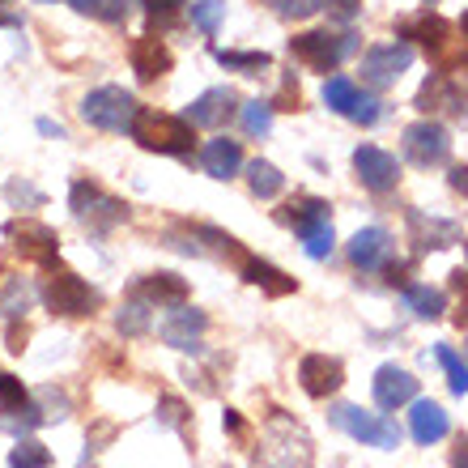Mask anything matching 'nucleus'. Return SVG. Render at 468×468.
Listing matches in <instances>:
<instances>
[{"mask_svg":"<svg viewBox=\"0 0 468 468\" xmlns=\"http://www.w3.org/2000/svg\"><path fill=\"white\" fill-rule=\"evenodd\" d=\"M26 405H30V392L22 388V379L0 370V418H13V413H22Z\"/></svg>","mask_w":468,"mask_h":468,"instance_id":"38","label":"nucleus"},{"mask_svg":"<svg viewBox=\"0 0 468 468\" xmlns=\"http://www.w3.org/2000/svg\"><path fill=\"white\" fill-rule=\"evenodd\" d=\"M460 69H468V51H464V56H460Z\"/></svg>","mask_w":468,"mask_h":468,"instance_id":"54","label":"nucleus"},{"mask_svg":"<svg viewBox=\"0 0 468 468\" xmlns=\"http://www.w3.org/2000/svg\"><path fill=\"white\" fill-rule=\"evenodd\" d=\"M452 290H456V294H460L456 324H460V328H464V324H468V272H464V269H456V272H452Z\"/></svg>","mask_w":468,"mask_h":468,"instance_id":"44","label":"nucleus"},{"mask_svg":"<svg viewBox=\"0 0 468 468\" xmlns=\"http://www.w3.org/2000/svg\"><path fill=\"white\" fill-rule=\"evenodd\" d=\"M379 115H383V102L375 99V94H367V90H362V94H357V102L354 107H349V115L346 120H354V123H379Z\"/></svg>","mask_w":468,"mask_h":468,"instance_id":"42","label":"nucleus"},{"mask_svg":"<svg viewBox=\"0 0 468 468\" xmlns=\"http://www.w3.org/2000/svg\"><path fill=\"white\" fill-rule=\"evenodd\" d=\"M38 133L43 136H64V128L60 123H51V120H38Z\"/></svg>","mask_w":468,"mask_h":468,"instance_id":"52","label":"nucleus"},{"mask_svg":"<svg viewBox=\"0 0 468 468\" xmlns=\"http://www.w3.org/2000/svg\"><path fill=\"white\" fill-rule=\"evenodd\" d=\"M205 333H209V315L200 307H187V303L171 307L166 320L158 324V336L171 349H179V354H200V336Z\"/></svg>","mask_w":468,"mask_h":468,"instance_id":"12","label":"nucleus"},{"mask_svg":"<svg viewBox=\"0 0 468 468\" xmlns=\"http://www.w3.org/2000/svg\"><path fill=\"white\" fill-rule=\"evenodd\" d=\"M354 171H357V184L367 187V192H375V197H388L400 184V162H396V154H388L379 145H357Z\"/></svg>","mask_w":468,"mask_h":468,"instance_id":"13","label":"nucleus"},{"mask_svg":"<svg viewBox=\"0 0 468 468\" xmlns=\"http://www.w3.org/2000/svg\"><path fill=\"white\" fill-rule=\"evenodd\" d=\"M418 112L421 115H452V120H464L468 115V90L460 86L456 77L447 73H431L418 90Z\"/></svg>","mask_w":468,"mask_h":468,"instance_id":"11","label":"nucleus"},{"mask_svg":"<svg viewBox=\"0 0 468 468\" xmlns=\"http://www.w3.org/2000/svg\"><path fill=\"white\" fill-rule=\"evenodd\" d=\"M9 468H51V452L38 439H17V443L9 447Z\"/></svg>","mask_w":468,"mask_h":468,"instance_id":"32","label":"nucleus"},{"mask_svg":"<svg viewBox=\"0 0 468 468\" xmlns=\"http://www.w3.org/2000/svg\"><path fill=\"white\" fill-rule=\"evenodd\" d=\"M357 94H362V90H357L349 77H341V73L324 81V102H328V112H336V115H349V107L357 102Z\"/></svg>","mask_w":468,"mask_h":468,"instance_id":"34","label":"nucleus"},{"mask_svg":"<svg viewBox=\"0 0 468 468\" xmlns=\"http://www.w3.org/2000/svg\"><path fill=\"white\" fill-rule=\"evenodd\" d=\"M43 303L64 320H81V315H94L102 307V294L86 277H77L73 269L56 264V269H48V282H43Z\"/></svg>","mask_w":468,"mask_h":468,"instance_id":"4","label":"nucleus"},{"mask_svg":"<svg viewBox=\"0 0 468 468\" xmlns=\"http://www.w3.org/2000/svg\"><path fill=\"white\" fill-rule=\"evenodd\" d=\"M128 64H133L136 81H158V77H166L175 69V56L158 35H141L128 48Z\"/></svg>","mask_w":468,"mask_h":468,"instance_id":"19","label":"nucleus"},{"mask_svg":"<svg viewBox=\"0 0 468 468\" xmlns=\"http://www.w3.org/2000/svg\"><path fill=\"white\" fill-rule=\"evenodd\" d=\"M328 213V200H320V197H294L290 205H282L277 209V222L282 226H303V222H311V218H324Z\"/></svg>","mask_w":468,"mask_h":468,"instance_id":"31","label":"nucleus"},{"mask_svg":"<svg viewBox=\"0 0 468 468\" xmlns=\"http://www.w3.org/2000/svg\"><path fill=\"white\" fill-rule=\"evenodd\" d=\"M464 260H468V243H464Z\"/></svg>","mask_w":468,"mask_h":468,"instance_id":"56","label":"nucleus"},{"mask_svg":"<svg viewBox=\"0 0 468 468\" xmlns=\"http://www.w3.org/2000/svg\"><path fill=\"white\" fill-rule=\"evenodd\" d=\"M405 307L418 315V320H439L447 311V294L434 290V285H405Z\"/></svg>","mask_w":468,"mask_h":468,"instance_id":"28","label":"nucleus"},{"mask_svg":"<svg viewBox=\"0 0 468 468\" xmlns=\"http://www.w3.org/2000/svg\"><path fill=\"white\" fill-rule=\"evenodd\" d=\"M464 349H468V341H464Z\"/></svg>","mask_w":468,"mask_h":468,"instance_id":"58","label":"nucleus"},{"mask_svg":"<svg viewBox=\"0 0 468 468\" xmlns=\"http://www.w3.org/2000/svg\"><path fill=\"white\" fill-rule=\"evenodd\" d=\"M409 434H413V443L431 447L439 439L452 434V418L443 413V405H434V400H413V413H409Z\"/></svg>","mask_w":468,"mask_h":468,"instance_id":"21","label":"nucleus"},{"mask_svg":"<svg viewBox=\"0 0 468 468\" xmlns=\"http://www.w3.org/2000/svg\"><path fill=\"white\" fill-rule=\"evenodd\" d=\"M333 426L357 439L362 447H379V452H396L400 447V426L388 413H370L362 405H333Z\"/></svg>","mask_w":468,"mask_h":468,"instance_id":"6","label":"nucleus"},{"mask_svg":"<svg viewBox=\"0 0 468 468\" xmlns=\"http://www.w3.org/2000/svg\"><path fill=\"white\" fill-rule=\"evenodd\" d=\"M328 5H333V17H336V22H354L357 9H362L357 0H328Z\"/></svg>","mask_w":468,"mask_h":468,"instance_id":"47","label":"nucleus"},{"mask_svg":"<svg viewBox=\"0 0 468 468\" xmlns=\"http://www.w3.org/2000/svg\"><path fill=\"white\" fill-rule=\"evenodd\" d=\"M247 184H251V192H256L260 200H272V197H282V187H285V175L272 166V162L256 158L251 166H247Z\"/></svg>","mask_w":468,"mask_h":468,"instance_id":"30","label":"nucleus"},{"mask_svg":"<svg viewBox=\"0 0 468 468\" xmlns=\"http://www.w3.org/2000/svg\"><path fill=\"white\" fill-rule=\"evenodd\" d=\"M460 35L468 38V13H464V17H460Z\"/></svg>","mask_w":468,"mask_h":468,"instance_id":"53","label":"nucleus"},{"mask_svg":"<svg viewBox=\"0 0 468 468\" xmlns=\"http://www.w3.org/2000/svg\"><path fill=\"white\" fill-rule=\"evenodd\" d=\"M187 13H192V26L200 35H218L226 22V0H197Z\"/></svg>","mask_w":468,"mask_h":468,"instance_id":"37","label":"nucleus"},{"mask_svg":"<svg viewBox=\"0 0 468 468\" xmlns=\"http://www.w3.org/2000/svg\"><path fill=\"white\" fill-rule=\"evenodd\" d=\"M346 256H349V264L362 272H383L396 256V239L383 230V226H362L346 243Z\"/></svg>","mask_w":468,"mask_h":468,"instance_id":"14","label":"nucleus"},{"mask_svg":"<svg viewBox=\"0 0 468 468\" xmlns=\"http://www.w3.org/2000/svg\"><path fill=\"white\" fill-rule=\"evenodd\" d=\"M136 115H141V102H136L123 86H99L81 99V120H86L90 128H99V133H115V136L128 133L133 136Z\"/></svg>","mask_w":468,"mask_h":468,"instance_id":"5","label":"nucleus"},{"mask_svg":"<svg viewBox=\"0 0 468 468\" xmlns=\"http://www.w3.org/2000/svg\"><path fill=\"white\" fill-rule=\"evenodd\" d=\"M158 426H175V431L187 426V405L179 396H162L158 400Z\"/></svg>","mask_w":468,"mask_h":468,"instance_id":"43","label":"nucleus"},{"mask_svg":"<svg viewBox=\"0 0 468 468\" xmlns=\"http://www.w3.org/2000/svg\"><path fill=\"white\" fill-rule=\"evenodd\" d=\"M69 209H73L77 226H86L90 234H112L115 226L133 218V209L120 197H112L107 187H99L94 179H77L73 192H69Z\"/></svg>","mask_w":468,"mask_h":468,"instance_id":"3","label":"nucleus"},{"mask_svg":"<svg viewBox=\"0 0 468 468\" xmlns=\"http://www.w3.org/2000/svg\"><path fill=\"white\" fill-rule=\"evenodd\" d=\"M197 123L187 115H166L154 112V107H141L133 123V141L149 154H166V158H192L197 154Z\"/></svg>","mask_w":468,"mask_h":468,"instance_id":"2","label":"nucleus"},{"mask_svg":"<svg viewBox=\"0 0 468 468\" xmlns=\"http://www.w3.org/2000/svg\"><path fill=\"white\" fill-rule=\"evenodd\" d=\"M452 468H468V434L456 443V452H452Z\"/></svg>","mask_w":468,"mask_h":468,"instance_id":"50","label":"nucleus"},{"mask_svg":"<svg viewBox=\"0 0 468 468\" xmlns=\"http://www.w3.org/2000/svg\"><path fill=\"white\" fill-rule=\"evenodd\" d=\"M154 303L149 298H141V294H128L123 298V307L115 311V328H120V336H145L149 333V324H154Z\"/></svg>","mask_w":468,"mask_h":468,"instance_id":"25","label":"nucleus"},{"mask_svg":"<svg viewBox=\"0 0 468 468\" xmlns=\"http://www.w3.org/2000/svg\"><path fill=\"white\" fill-rule=\"evenodd\" d=\"M452 192H460V197H468V166H452Z\"/></svg>","mask_w":468,"mask_h":468,"instance_id":"49","label":"nucleus"},{"mask_svg":"<svg viewBox=\"0 0 468 468\" xmlns=\"http://www.w3.org/2000/svg\"><path fill=\"white\" fill-rule=\"evenodd\" d=\"M222 426H226V431H230V434H239V431H243V418H239V413H234V409H226Z\"/></svg>","mask_w":468,"mask_h":468,"instance_id":"51","label":"nucleus"},{"mask_svg":"<svg viewBox=\"0 0 468 468\" xmlns=\"http://www.w3.org/2000/svg\"><path fill=\"white\" fill-rule=\"evenodd\" d=\"M77 13H86V17H99L107 26H120L128 17V0H69Z\"/></svg>","mask_w":468,"mask_h":468,"instance_id":"35","label":"nucleus"},{"mask_svg":"<svg viewBox=\"0 0 468 468\" xmlns=\"http://www.w3.org/2000/svg\"><path fill=\"white\" fill-rule=\"evenodd\" d=\"M239 272H243V282L247 285H260L264 294L272 298H285V294H294L298 282L294 277H285L277 264H269V260H256V256H243L239 260Z\"/></svg>","mask_w":468,"mask_h":468,"instance_id":"23","label":"nucleus"},{"mask_svg":"<svg viewBox=\"0 0 468 468\" xmlns=\"http://www.w3.org/2000/svg\"><path fill=\"white\" fill-rule=\"evenodd\" d=\"M434 357H439V367L447 370V383H452V392L464 396L468 392V362L456 354L452 346H434Z\"/></svg>","mask_w":468,"mask_h":468,"instance_id":"36","label":"nucleus"},{"mask_svg":"<svg viewBox=\"0 0 468 468\" xmlns=\"http://www.w3.org/2000/svg\"><path fill=\"white\" fill-rule=\"evenodd\" d=\"M30 303H35V285L26 277H5V285H0V320H26Z\"/></svg>","mask_w":468,"mask_h":468,"instance_id":"27","label":"nucleus"},{"mask_svg":"<svg viewBox=\"0 0 468 468\" xmlns=\"http://www.w3.org/2000/svg\"><path fill=\"white\" fill-rule=\"evenodd\" d=\"M26 336H30V333H26V324L13 320L9 333H5V341H9V354H22V349H26Z\"/></svg>","mask_w":468,"mask_h":468,"instance_id":"46","label":"nucleus"},{"mask_svg":"<svg viewBox=\"0 0 468 468\" xmlns=\"http://www.w3.org/2000/svg\"><path fill=\"white\" fill-rule=\"evenodd\" d=\"M370 392H375V405L388 409V413H396L400 405H413V400H418V379H413L405 367L388 362V367L375 370V379H370Z\"/></svg>","mask_w":468,"mask_h":468,"instance_id":"17","label":"nucleus"},{"mask_svg":"<svg viewBox=\"0 0 468 468\" xmlns=\"http://www.w3.org/2000/svg\"><path fill=\"white\" fill-rule=\"evenodd\" d=\"M234 115H239V94H234L230 86L205 90V94L187 107V120L197 123V128H226Z\"/></svg>","mask_w":468,"mask_h":468,"instance_id":"20","label":"nucleus"},{"mask_svg":"<svg viewBox=\"0 0 468 468\" xmlns=\"http://www.w3.org/2000/svg\"><path fill=\"white\" fill-rule=\"evenodd\" d=\"M272 99H251L243 107V133L247 136H269V128H272Z\"/></svg>","mask_w":468,"mask_h":468,"instance_id":"39","label":"nucleus"},{"mask_svg":"<svg viewBox=\"0 0 468 468\" xmlns=\"http://www.w3.org/2000/svg\"><path fill=\"white\" fill-rule=\"evenodd\" d=\"M400 149H405V162H413L418 171H431V166H443V162L452 158V133H447L434 115H426V120L405 128Z\"/></svg>","mask_w":468,"mask_h":468,"instance_id":"9","label":"nucleus"},{"mask_svg":"<svg viewBox=\"0 0 468 468\" xmlns=\"http://www.w3.org/2000/svg\"><path fill=\"white\" fill-rule=\"evenodd\" d=\"M0 26H9V30H22V13L13 9V0H0Z\"/></svg>","mask_w":468,"mask_h":468,"instance_id":"48","label":"nucleus"},{"mask_svg":"<svg viewBox=\"0 0 468 468\" xmlns=\"http://www.w3.org/2000/svg\"><path fill=\"white\" fill-rule=\"evenodd\" d=\"M133 5H141V9H145L149 26H154V30L162 35V30H171V26L184 17V5H187V0H133Z\"/></svg>","mask_w":468,"mask_h":468,"instance_id":"33","label":"nucleus"},{"mask_svg":"<svg viewBox=\"0 0 468 468\" xmlns=\"http://www.w3.org/2000/svg\"><path fill=\"white\" fill-rule=\"evenodd\" d=\"M409 64H413V48H409L405 38H396V43H379V48H370L362 56V81L370 90H392L400 77L409 73Z\"/></svg>","mask_w":468,"mask_h":468,"instance_id":"10","label":"nucleus"},{"mask_svg":"<svg viewBox=\"0 0 468 468\" xmlns=\"http://www.w3.org/2000/svg\"><path fill=\"white\" fill-rule=\"evenodd\" d=\"M298 102H303V94H298L294 77H285V81H282V94L272 99V107H277V112H298Z\"/></svg>","mask_w":468,"mask_h":468,"instance_id":"45","label":"nucleus"},{"mask_svg":"<svg viewBox=\"0 0 468 468\" xmlns=\"http://www.w3.org/2000/svg\"><path fill=\"white\" fill-rule=\"evenodd\" d=\"M396 38H413V43H421L431 56H443V51L452 48V22L431 9L413 13V17H405V22L396 26Z\"/></svg>","mask_w":468,"mask_h":468,"instance_id":"18","label":"nucleus"},{"mask_svg":"<svg viewBox=\"0 0 468 468\" xmlns=\"http://www.w3.org/2000/svg\"><path fill=\"white\" fill-rule=\"evenodd\" d=\"M213 60L230 69V73H243V77H260V69H269L272 56L269 51H226V48H213Z\"/></svg>","mask_w":468,"mask_h":468,"instance_id":"29","label":"nucleus"},{"mask_svg":"<svg viewBox=\"0 0 468 468\" xmlns=\"http://www.w3.org/2000/svg\"><path fill=\"white\" fill-rule=\"evenodd\" d=\"M133 294L149 298L154 307H179L187 303V282L179 272H145V277H136Z\"/></svg>","mask_w":468,"mask_h":468,"instance_id":"22","label":"nucleus"},{"mask_svg":"<svg viewBox=\"0 0 468 468\" xmlns=\"http://www.w3.org/2000/svg\"><path fill=\"white\" fill-rule=\"evenodd\" d=\"M311 460H315V452H311V434L303 431V421L272 409L256 452V468H311Z\"/></svg>","mask_w":468,"mask_h":468,"instance_id":"1","label":"nucleus"},{"mask_svg":"<svg viewBox=\"0 0 468 468\" xmlns=\"http://www.w3.org/2000/svg\"><path fill=\"white\" fill-rule=\"evenodd\" d=\"M405 226H409V243L418 247V251H443V247L460 243V222L434 218V213H426V209H409Z\"/></svg>","mask_w":468,"mask_h":468,"instance_id":"16","label":"nucleus"},{"mask_svg":"<svg viewBox=\"0 0 468 468\" xmlns=\"http://www.w3.org/2000/svg\"><path fill=\"white\" fill-rule=\"evenodd\" d=\"M426 5H434V0H426Z\"/></svg>","mask_w":468,"mask_h":468,"instance_id":"57","label":"nucleus"},{"mask_svg":"<svg viewBox=\"0 0 468 468\" xmlns=\"http://www.w3.org/2000/svg\"><path fill=\"white\" fill-rule=\"evenodd\" d=\"M38 5H56V0H38Z\"/></svg>","mask_w":468,"mask_h":468,"instance_id":"55","label":"nucleus"},{"mask_svg":"<svg viewBox=\"0 0 468 468\" xmlns=\"http://www.w3.org/2000/svg\"><path fill=\"white\" fill-rule=\"evenodd\" d=\"M264 5L285 22H303V17H315L324 9V0H264Z\"/></svg>","mask_w":468,"mask_h":468,"instance_id":"40","label":"nucleus"},{"mask_svg":"<svg viewBox=\"0 0 468 468\" xmlns=\"http://www.w3.org/2000/svg\"><path fill=\"white\" fill-rule=\"evenodd\" d=\"M298 383L311 400H328L333 392H341L346 383V362L341 357H328V354H307L298 362Z\"/></svg>","mask_w":468,"mask_h":468,"instance_id":"15","label":"nucleus"},{"mask_svg":"<svg viewBox=\"0 0 468 468\" xmlns=\"http://www.w3.org/2000/svg\"><path fill=\"white\" fill-rule=\"evenodd\" d=\"M298 239H303V251L311 260H328L336 247V234H333V213H324V218H311V222L298 226Z\"/></svg>","mask_w":468,"mask_h":468,"instance_id":"26","label":"nucleus"},{"mask_svg":"<svg viewBox=\"0 0 468 468\" xmlns=\"http://www.w3.org/2000/svg\"><path fill=\"white\" fill-rule=\"evenodd\" d=\"M200 166H205V175H213V179H234L239 166H243V145L230 141V136H213L209 145L200 149Z\"/></svg>","mask_w":468,"mask_h":468,"instance_id":"24","label":"nucleus"},{"mask_svg":"<svg viewBox=\"0 0 468 468\" xmlns=\"http://www.w3.org/2000/svg\"><path fill=\"white\" fill-rule=\"evenodd\" d=\"M5 200H9L13 209H22V205L38 209V205H43V192H38L35 184H26V179H9V184H5Z\"/></svg>","mask_w":468,"mask_h":468,"instance_id":"41","label":"nucleus"},{"mask_svg":"<svg viewBox=\"0 0 468 468\" xmlns=\"http://www.w3.org/2000/svg\"><path fill=\"white\" fill-rule=\"evenodd\" d=\"M357 51V35L346 30V35H328V30H307V35L290 38V56H294L303 69L311 73H336V64Z\"/></svg>","mask_w":468,"mask_h":468,"instance_id":"7","label":"nucleus"},{"mask_svg":"<svg viewBox=\"0 0 468 468\" xmlns=\"http://www.w3.org/2000/svg\"><path fill=\"white\" fill-rule=\"evenodd\" d=\"M5 239H9V247L17 256L38 264V269H56L60 264V234L51 230L48 222H38V218H13L5 226Z\"/></svg>","mask_w":468,"mask_h":468,"instance_id":"8","label":"nucleus"}]
</instances>
